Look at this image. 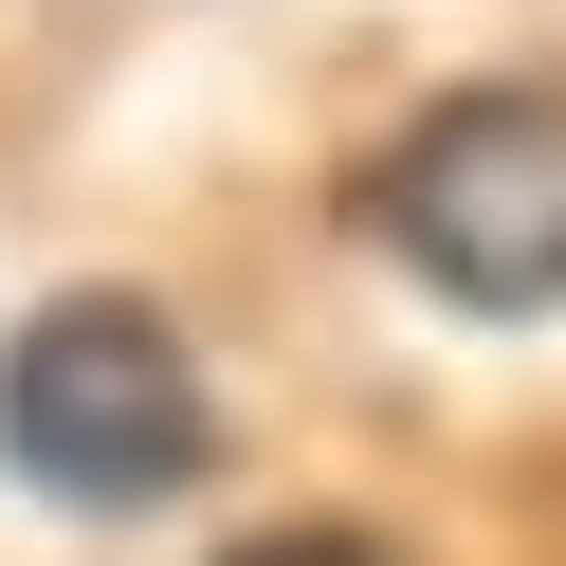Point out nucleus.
Wrapping results in <instances>:
<instances>
[{"label": "nucleus", "mask_w": 566, "mask_h": 566, "mask_svg": "<svg viewBox=\"0 0 566 566\" xmlns=\"http://www.w3.org/2000/svg\"><path fill=\"white\" fill-rule=\"evenodd\" d=\"M220 566H384V548H366V530H329V512H311V530H238Z\"/></svg>", "instance_id": "nucleus-3"}, {"label": "nucleus", "mask_w": 566, "mask_h": 566, "mask_svg": "<svg viewBox=\"0 0 566 566\" xmlns=\"http://www.w3.org/2000/svg\"><path fill=\"white\" fill-rule=\"evenodd\" d=\"M366 238L439 311H493V329L566 311V92H530V74L439 92V111L366 165Z\"/></svg>", "instance_id": "nucleus-2"}, {"label": "nucleus", "mask_w": 566, "mask_h": 566, "mask_svg": "<svg viewBox=\"0 0 566 566\" xmlns=\"http://www.w3.org/2000/svg\"><path fill=\"white\" fill-rule=\"evenodd\" d=\"M0 475L38 493V512H184L201 475H220V384H201V347L165 329L147 293H55L0 329Z\"/></svg>", "instance_id": "nucleus-1"}]
</instances>
